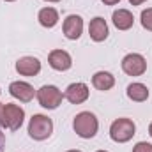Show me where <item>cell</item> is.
I'll list each match as a JSON object with an SVG mask.
<instances>
[{
  "instance_id": "obj_1",
  "label": "cell",
  "mask_w": 152,
  "mask_h": 152,
  "mask_svg": "<svg viewBox=\"0 0 152 152\" xmlns=\"http://www.w3.org/2000/svg\"><path fill=\"white\" fill-rule=\"evenodd\" d=\"M73 129L80 138H94L97 134L99 129V122L96 118V115L90 112H81L75 117L73 120Z\"/></svg>"
},
{
  "instance_id": "obj_2",
  "label": "cell",
  "mask_w": 152,
  "mask_h": 152,
  "mask_svg": "<svg viewBox=\"0 0 152 152\" xmlns=\"http://www.w3.org/2000/svg\"><path fill=\"white\" fill-rule=\"evenodd\" d=\"M53 133V122L50 117L46 115H34L28 122V134L32 140H37V142H42L46 138H50Z\"/></svg>"
},
{
  "instance_id": "obj_3",
  "label": "cell",
  "mask_w": 152,
  "mask_h": 152,
  "mask_svg": "<svg viewBox=\"0 0 152 152\" xmlns=\"http://www.w3.org/2000/svg\"><path fill=\"white\" fill-rule=\"evenodd\" d=\"M136 126L131 118H117L110 126V138L117 143H126L134 136Z\"/></svg>"
},
{
  "instance_id": "obj_4",
  "label": "cell",
  "mask_w": 152,
  "mask_h": 152,
  "mask_svg": "<svg viewBox=\"0 0 152 152\" xmlns=\"http://www.w3.org/2000/svg\"><path fill=\"white\" fill-rule=\"evenodd\" d=\"M36 96H37L39 104L42 108H46V110L58 108L60 103H62V99H64V94L55 85H42L37 92H36Z\"/></svg>"
},
{
  "instance_id": "obj_5",
  "label": "cell",
  "mask_w": 152,
  "mask_h": 152,
  "mask_svg": "<svg viewBox=\"0 0 152 152\" xmlns=\"http://www.w3.org/2000/svg\"><path fill=\"white\" fill-rule=\"evenodd\" d=\"M25 110L18 104H4V127L11 131H18L23 124Z\"/></svg>"
},
{
  "instance_id": "obj_6",
  "label": "cell",
  "mask_w": 152,
  "mask_h": 152,
  "mask_svg": "<svg viewBox=\"0 0 152 152\" xmlns=\"http://www.w3.org/2000/svg\"><path fill=\"white\" fill-rule=\"evenodd\" d=\"M122 71L129 76H142L147 71V60L140 53H129L122 58Z\"/></svg>"
},
{
  "instance_id": "obj_7",
  "label": "cell",
  "mask_w": 152,
  "mask_h": 152,
  "mask_svg": "<svg viewBox=\"0 0 152 152\" xmlns=\"http://www.w3.org/2000/svg\"><path fill=\"white\" fill-rule=\"evenodd\" d=\"M9 94L14 97V99H20L21 103H28L34 99L36 96V90L30 83L27 81H12L9 85Z\"/></svg>"
},
{
  "instance_id": "obj_8",
  "label": "cell",
  "mask_w": 152,
  "mask_h": 152,
  "mask_svg": "<svg viewBox=\"0 0 152 152\" xmlns=\"http://www.w3.org/2000/svg\"><path fill=\"white\" fill-rule=\"evenodd\" d=\"M88 87L85 85V83H81V81H78V83H71L67 88H66V92H64V97L71 103V104H81V103H85L87 99H88Z\"/></svg>"
},
{
  "instance_id": "obj_9",
  "label": "cell",
  "mask_w": 152,
  "mask_h": 152,
  "mask_svg": "<svg viewBox=\"0 0 152 152\" xmlns=\"http://www.w3.org/2000/svg\"><path fill=\"white\" fill-rule=\"evenodd\" d=\"M48 64L55 71H67L73 66V58L66 50H53L48 55Z\"/></svg>"
},
{
  "instance_id": "obj_10",
  "label": "cell",
  "mask_w": 152,
  "mask_h": 152,
  "mask_svg": "<svg viewBox=\"0 0 152 152\" xmlns=\"http://www.w3.org/2000/svg\"><path fill=\"white\" fill-rule=\"evenodd\" d=\"M62 30H64V36L67 39L76 41V39L81 36V32H83V20H81V16H78V14H69V16L64 20Z\"/></svg>"
},
{
  "instance_id": "obj_11",
  "label": "cell",
  "mask_w": 152,
  "mask_h": 152,
  "mask_svg": "<svg viewBox=\"0 0 152 152\" xmlns=\"http://www.w3.org/2000/svg\"><path fill=\"white\" fill-rule=\"evenodd\" d=\"M16 71L21 76H36L41 71V62L36 57H21L16 62Z\"/></svg>"
},
{
  "instance_id": "obj_12",
  "label": "cell",
  "mask_w": 152,
  "mask_h": 152,
  "mask_svg": "<svg viewBox=\"0 0 152 152\" xmlns=\"http://www.w3.org/2000/svg\"><path fill=\"white\" fill-rule=\"evenodd\" d=\"M88 34H90V39L96 42H101L108 37V25H106L104 18H101V16L94 18L88 25Z\"/></svg>"
},
{
  "instance_id": "obj_13",
  "label": "cell",
  "mask_w": 152,
  "mask_h": 152,
  "mask_svg": "<svg viewBox=\"0 0 152 152\" xmlns=\"http://www.w3.org/2000/svg\"><path fill=\"white\" fill-rule=\"evenodd\" d=\"M112 20H113V25L118 30H129V28L133 27V23H134V18H133L131 11H127V9H118V11H115L113 16H112Z\"/></svg>"
},
{
  "instance_id": "obj_14",
  "label": "cell",
  "mask_w": 152,
  "mask_h": 152,
  "mask_svg": "<svg viewBox=\"0 0 152 152\" xmlns=\"http://www.w3.org/2000/svg\"><path fill=\"white\" fill-rule=\"evenodd\" d=\"M92 85L97 88V90H110L115 85V76L108 71H97L96 75L92 76Z\"/></svg>"
},
{
  "instance_id": "obj_15",
  "label": "cell",
  "mask_w": 152,
  "mask_h": 152,
  "mask_svg": "<svg viewBox=\"0 0 152 152\" xmlns=\"http://www.w3.org/2000/svg\"><path fill=\"white\" fill-rule=\"evenodd\" d=\"M126 94H127V97H129L131 101H136V103H143V101L149 99V88H147V85L138 83V81L127 85Z\"/></svg>"
},
{
  "instance_id": "obj_16",
  "label": "cell",
  "mask_w": 152,
  "mask_h": 152,
  "mask_svg": "<svg viewBox=\"0 0 152 152\" xmlns=\"http://www.w3.org/2000/svg\"><path fill=\"white\" fill-rule=\"evenodd\" d=\"M37 20L42 27L53 28V27L58 23V12H57V9H53V7H44V9L39 11Z\"/></svg>"
},
{
  "instance_id": "obj_17",
  "label": "cell",
  "mask_w": 152,
  "mask_h": 152,
  "mask_svg": "<svg viewBox=\"0 0 152 152\" xmlns=\"http://www.w3.org/2000/svg\"><path fill=\"white\" fill-rule=\"evenodd\" d=\"M140 18H142V27L152 32V7L142 11V16H140Z\"/></svg>"
},
{
  "instance_id": "obj_18",
  "label": "cell",
  "mask_w": 152,
  "mask_h": 152,
  "mask_svg": "<svg viewBox=\"0 0 152 152\" xmlns=\"http://www.w3.org/2000/svg\"><path fill=\"white\" fill-rule=\"evenodd\" d=\"M133 152H152V143H147V142H138V143L133 147Z\"/></svg>"
},
{
  "instance_id": "obj_19",
  "label": "cell",
  "mask_w": 152,
  "mask_h": 152,
  "mask_svg": "<svg viewBox=\"0 0 152 152\" xmlns=\"http://www.w3.org/2000/svg\"><path fill=\"white\" fill-rule=\"evenodd\" d=\"M5 151V136H4V133H2V129H0V152Z\"/></svg>"
},
{
  "instance_id": "obj_20",
  "label": "cell",
  "mask_w": 152,
  "mask_h": 152,
  "mask_svg": "<svg viewBox=\"0 0 152 152\" xmlns=\"http://www.w3.org/2000/svg\"><path fill=\"white\" fill-rule=\"evenodd\" d=\"M0 126H4V103H0Z\"/></svg>"
},
{
  "instance_id": "obj_21",
  "label": "cell",
  "mask_w": 152,
  "mask_h": 152,
  "mask_svg": "<svg viewBox=\"0 0 152 152\" xmlns=\"http://www.w3.org/2000/svg\"><path fill=\"white\" fill-rule=\"evenodd\" d=\"M120 0H103V4L104 5H115V4H118Z\"/></svg>"
},
{
  "instance_id": "obj_22",
  "label": "cell",
  "mask_w": 152,
  "mask_h": 152,
  "mask_svg": "<svg viewBox=\"0 0 152 152\" xmlns=\"http://www.w3.org/2000/svg\"><path fill=\"white\" fill-rule=\"evenodd\" d=\"M131 2V5H140V4H143L145 0H129Z\"/></svg>"
},
{
  "instance_id": "obj_23",
  "label": "cell",
  "mask_w": 152,
  "mask_h": 152,
  "mask_svg": "<svg viewBox=\"0 0 152 152\" xmlns=\"http://www.w3.org/2000/svg\"><path fill=\"white\" fill-rule=\"evenodd\" d=\"M149 134L152 136V122H151V126H149Z\"/></svg>"
},
{
  "instance_id": "obj_24",
  "label": "cell",
  "mask_w": 152,
  "mask_h": 152,
  "mask_svg": "<svg viewBox=\"0 0 152 152\" xmlns=\"http://www.w3.org/2000/svg\"><path fill=\"white\" fill-rule=\"evenodd\" d=\"M44 2H60V0H44Z\"/></svg>"
},
{
  "instance_id": "obj_25",
  "label": "cell",
  "mask_w": 152,
  "mask_h": 152,
  "mask_svg": "<svg viewBox=\"0 0 152 152\" xmlns=\"http://www.w3.org/2000/svg\"><path fill=\"white\" fill-rule=\"evenodd\" d=\"M67 152H81V151H67Z\"/></svg>"
},
{
  "instance_id": "obj_26",
  "label": "cell",
  "mask_w": 152,
  "mask_h": 152,
  "mask_svg": "<svg viewBox=\"0 0 152 152\" xmlns=\"http://www.w3.org/2000/svg\"><path fill=\"white\" fill-rule=\"evenodd\" d=\"M97 152H108V151H97Z\"/></svg>"
},
{
  "instance_id": "obj_27",
  "label": "cell",
  "mask_w": 152,
  "mask_h": 152,
  "mask_svg": "<svg viewBox=\"0 0 152 152\" xmlns=\"http://www.w3.org/2000/svg\"><path fill=\"white\" fill-rule=\"evenodd\" d=\"M5 2H14V0H5Z\"/></svg>"
},
{
  "instance_id": "obj_28",
  "label": "cell",
  "mask_w": 152,
  "mask_h": 152,
  "mask_svg": "<svg viewBox=\"0 0 152 152\" xmlns=\"http://www.w3.org/2000/svg\"><path fill=\"white\" fill-rule=\"evenodd\" d=\"M0 92H2V90H0Z\"/></svg>"
}]
</instances>
